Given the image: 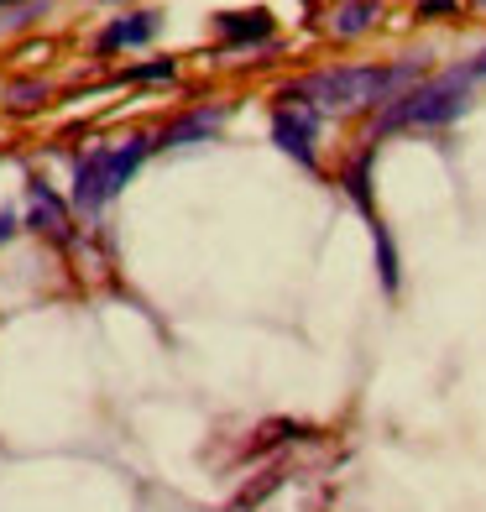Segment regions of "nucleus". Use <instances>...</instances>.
Returning <instances> with one entry per match:
<instances>
[{
    "instance_id": "1",
    "label": "nucleus",
    "mask_w": 486,
    "mask_h": 512,
    "mask_svg": "<svg viewBox=\"0 0 486 512\" xmlns=\"http://www.w3.org/2000/svg\"><path fill=\"white\" fill-rule=\"evenodd\" d=\"M424 58H392V63H340V68H319V74L298 79L288 89H277V100L288 105H309L319 115H356V110H382L392 100H403L408 89L424 84Z\"/></svg>"
},
{
    "instance_id": "2",
    "label": "nucleus",
    "mask_w": 486,
    "mask_h": 512,
    "mask_svg": "<svg viewBox=\"0 0 486 512\" xmlns=\"http://www.w3.org/2000/svg\"><path fill=\"white\" fill-rule=\"evenodd\" d=\"M471 95H476V74L466 63H455V68H445V74L424 79L419 89H408L403 100L382 105L372 115L366 142H382V136H392V131H445L471 110Z\"/></svg>"
},
{
    "instance_id": "3",
    "label": "nucleus",
    "mask_w": 486,
    "mask_h": 512,
    "mask_svg": "<svg viewBox=\"0 0 486 512\" xmlns=\"http://www.w3.org/2000/svg\"><path fill=\"white\" fill-rule=\"evenodd\" d=\"M152 147H157L152 136H126V142H110V147H89L74 162V209L100 215V209L136 178V168L147 162Z\"/></svg>"
},
{
    "instance_id": "4",
    "label": "nucleus",
    "mask_w": 486,
    "mask_h": 512,
    "mask_svg": "<svg viewBox=\"0 0 486 512\" xmlns=\"http://www.w3.org/2000/svg\"><path fill=\"white\" fill-rule=\"evenodd\" d=\"M272 142L283 157H293L298 168H319V110L283 100L272 110Z\"/></svg>"
},
{
    "instance_id": "5",
    "label": "nucleus",
    "mask_w": 486,
    "mask_h": 512,
    "mask_svg": "<svg viewBox=\"0 0 486 512\" xmlns=\"http://www.w3.org/2000/svg\"><path fill=\"white\" fill-rule=\"evenodd\" d=\"M27 230H37V236H48V241H68V236H74V225H68V204L42 178L27 183Z\"/></svg>"
},
{
    "instance_id": "6",
    "label": "nucleus",
    "mask_w": 486,
    "mask_h": 512,
    "mask_svg": "<svg viewBox=\"0 0 486 512\" xmlns=\"http://www.w3.org/2000/svg\"><path fill=\"white\" fill-rule=\"evenodd\" d=\"M162 32V16L157 11H131V16H115L110 27L95 37V53L110 58V53H121V48H142V42H152Z\"/></svg>"
},
{
    "instance_id": "7",
    "label": "nucleus",
    "mask_w": 486,
    "mask_h": 512,
    "mask_svg": "<svg viewBox=\"0 0 486 512\" xmlns=\"http://www.w3.org/2000/svg\"><path fill=\"white\" fill-rule=\"evenodd\" d=\"M230 121V105H199L189 115L168 121V131L157 136V147H194V142H210V136Z\"/></svg>"
},
{
    "instance_id": "8",
    "label": "nucleus",
    "mask_w": 486,
    "mask_h": 512,
    "mask_svg": "<svg viewBox=\"0 0 486 512\" xmlns=\"http://www.w3.org/2000/svg\"><path fill=\"white\" fill-rule=\"evenodd\" d=\"M215 32L225 42H267L272 37V11L267 6H257V11H220Z\"/></svg>"
},
{
    "instance_id": "9",
    "label": "nucleus",
    "mask_w": 486,
    "mask_h": 512,
    "mask_svg": "<svg viewBox=\"0 0 486 512\" xmlns=\"http://www.w3.org/2000/svg\"><path fill=\"white\" fill-rule=\"evenodd\" d=\"M377 21H382V0H340L335 16H330V32H335L340 42H351V37H361V32H372Z\"/></svg>"
},
{
    "instance_id": "10",
    "label": "nucleus",
    "mask_w": 486,
    "mask_h": 512,
    "mask_svg": "<svg viewBox=\"0 0 486 512\" xmlns=\"http://www.w3.org/2000/svg\"><path fill=\"white\" fill-rule=\"evenodd\" d=\"M372 241H377V272H382V288L387 293H398V246H392L387 236V225L372 215Z\"/></svg>"
},
{
    "instance_id": "11",
    "label": "nucleus",
    "mask_w": 486,
    "mask_h": 512,
    "mask_svg": "<svg viewBox=\"0 0 486 512\" xmlns=\"http://www.w3.org/2000/svg\"><path fill=\"white\" fill-rule=\"evenodd\" d=\"M178 63L173 58H152V63H136V68H121V84L126 79H173Z\"/></svg>"
},
{
    "instance_id": "12",
    "label": "nucleus",
    "mask_w": 486,
    "mask_h": 512,
    "mask_svg": "<svg viewBox=\"0 0 486 512\" xmlns=\"http://www.w3.org/2000/svg\"><path fill=\"white\" fill-rule=\"evenodd\" d=\"M11 100H16V105H37V100H48V84H16Z\"/></svg>"
},
{
    "instance_id": "13",
    "label": "nucleus",
    "mask_w": 486,
    "mask_h": 512,
    "mask_svg": "<svg viewBox=\"0 0 486 512\" xmlns=\"http://www.w3.org/2000/svg\"><path fill=\"white\" fill-rule=\"evenodd\" d=\"M413 11H419L424 21H429V16H450V11H455V0H419Z\"/></svg>"
},
{
    "instance_id": "14",
    "label": "nucleus",
    "mask_w": 486,
    "mask_h": 512,
    "mask_svg": "<svg viewBox=\"0 0 486 512\" xmlns=\"http://www.w3.org/2000/svg\"><path fill=\"white\" fill-rule=\"evenodd\" d=\"M16 236V215H11V209H0V246H6Z\"/></svg>"
},
{
    "instance_id": "15",
    "label": "nucleus",
    "mask_w": 486,
    "mask_h": 512,
    "mask_svg": "<svg viewBox=\"0 0 486 512\" xmlns=\"http://www.w3.org/2000/svg\"><path fill=\"white\" fill-rule=\"evenodd\" d=\"M466 68H471V74H476V84H481V79H486V48H481L476 58H466Z\"/></svg>"
},
{
    "instance_id": "16",
    "label": "nucleus",
    "mask_w": 486,
    "mask_h": 512,
    "mask_svg": "<svg viewBox=\"0 0 486 512\" xmlns=\"http://www.w3.org/2000/svg\"><path fill=\"white\" fill-rule=\"evenodd\" d=\"M471 6H481V11H486V0H471Z\"/></svg>"
}]
</instances>
